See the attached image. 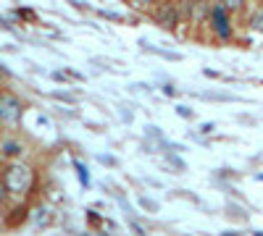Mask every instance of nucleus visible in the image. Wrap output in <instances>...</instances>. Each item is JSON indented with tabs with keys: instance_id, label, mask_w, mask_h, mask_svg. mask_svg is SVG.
Returning <instances> with one entry per match:
<instances>
[{
	"instance_id": "obj_1",
	"label": "nucleus",
	"mask_w": 263,
	"mask_h": 236,
	"mask_svg": "<svg viewBox=\"0 0 263 236\" xmlns=\"http://www.w3.org/2000/svg\"><path fill=\"white\" fill-rule=\"evenodd\" d=\"M208 32H211V39H216V42H232V39H234V21H232V13L224 8V3H218V0H213V6H211Z\"/></svg>"
},
{
	"instance_id": "obj_2",
	"label": "nucleus",
	"mask_w": 263,
	"mask_h": 236,
	"mask_svg": "<svg viewBox=\"0 0 263 236\" xmlns=\"http://www.w3.org/2000/svg\"><path fill=\"white\" fill-rule=\"evenodd\" d=\"M150 18L163 29V32H177L182 27V13L177 0H161V3L150 11Z\"/></svg>"
},
{
	"instance_id": "obj_3",
	"label": "nucleus",
	"mask_w": 263,
	"mask_h": 236,
	"mask_svg": "<svg viewBox=\"0 0 263 236\" xmlns=\"http://www.w3.org/2000/svg\"><path fill=\"white\" fill-rule=\"evenodd\" d=\"M32 179H34L32 176V168L29 165H21V163L8 165L6 174H3V184H6L8 191H13V195H24V191H29Z\"/></svg>"
},
{
	"instance_id": "obj_4",
	"label": "nucleus",
	"mask_w": 263,
	"mask_h": 236,
	"mask_svg": "<svg viewBox=\"0 0 263 236\" xmlns=\"http://www.w3.org/2000/svg\"><path fill=\"white\" fill-rule=\"evenodd\" d=\"M24 116V102L13 92H0V123L3 126H18Z\"/></svg>"
},
{
	"instance_id": "obj_5",
	"label": "nucleus",
	"mask_w": 263,
	"mask_h": 236,
	"mask_svg": "<svg viewBox=\"0 0 263 236\" xmlns=\"http://www.w3.org/2000/svg\"><path fill=\"white\" fill-rule=\"evenodd\" d=\"M0 155L8 158V160L21 158V155H24V144H21L18 139H13V137H6L3 142H0Z\"/></svg>"
},
{
	"instance_id": "obj_6",
	"label": "nucleus",
	"mask_w": 263,
	"mask_h": 236,
	"mask_svg": "<svg viewBox=\"0 0 263 236\" xmlns=\"http://www.w3.org/2000/svg\"><path fill=\"white\" fill-rule=\"evenodd\" d=\"M166 170L168 174H187V163L179 158L177 149H168L166 153Z\"/></svg>"
},
{
	"instance_id": "obj_7",
	"label": "nucleus",
	"mask_w": 263,
	"mask_h": 236,
	"mask_svg": "<svg viewBox=\"0 0 263 236\" xmlns=\"http://www.w3.org/2000/svg\"><path fill=\"white\" fill-rule=\"evenodd\" d=\"M145 137L150 139V144H153V149H156V153H161V149H168V139L161 134V128H158V126H147Z\"/></svg>"
},
{
	"instance_id": "obj_8",
	"label": "nucleus",
	"mask_w": 263,
	"mask_h": 236,
	"mask_svg": "<svg viewBox=\"0 0 263 236\" xmlns=\"http://www.w3.org/2000/svg\"><path fill=\"white\" fill-rule=\"evenodd\" d=\"M124 3L135 11V13H142V16H150V11L156 8L161 0H124Z\"/></svg>"
},
{
	"instance_id": "obj_9",
	"label": "nucleus",
	"mask_w": 263,
	"mask_h": 236,
	"mask_svg": "<svg viewBox=\"0 0 263 236\" xmlns=\"http://www.w3.org/2000/svg\"><path fill=\"white\" fill-rule=\"evenodd\" d=\"M227 218L229 221H237V223H248L250 221V216L245 212V207H239V205H227Z\"/></svg>"
},
{
	"instance_id": "obj_10",
	"label": "nucleus",
	"mask_w": 263,
	"mask_h": 236,
	"mask_svg": "<svg viewBox=\"0 0 263 236\" xmlns=\"http://www.w3.org/2000/svg\"><path fill=\"white\" fill-rule=\"evenodd\" d=\"M218 3H224V8L232 16H242L248 11V0H218Z\"/></svg>"
},
{
	"instance_id": "obj_11",
	"label": "nucleus",
	"mask_w": 263,
	"mask_h": 236,
	"mask_svg": "<svg viewBox=\"0 0 263 236\" xmlns=\"http://www.w3.org/2000/svg\"><path fill=\"white\" fill-rule=\"evenodd\" d=\"M248 24H250V29H253V32H260V34H263V6H260V8H255V11L250 13Z\"/></svg>"
},
{
	"instance_id": "obj_12",
	"label": "nucleus",
	"mask_w": 263,
	"mask_h": 236,
	"mask_svg": "<svg viewBox=\"0 0 263 236\" xmlns=\"http://www.w3.org/2000/svg\"><path fill=\"white\" fill-rule=\"evenodd\" d=\"M137 202H140V207H142L145 212H150V216H156V212L161 210V205H158L156 200H150V197H145V195H140Z\"/></svg>"
},
{
	"instance_id": "obj_13",
	"label": "nucleus",
	"mask_w": 263,
	"mask_h": 236,
	"mask_svg": "<svg viewBox=\"0 0 263 236\" xmlns=\"http://www.w3.org/2000/svg\"><path fill=\"white\" fill-rule=\"evenodd\" d=\"M203 97L205 100H216V102H234L237 100L234 95H227V92H205Z\"/></svg>"
},
{
	"instance_id": "obj_14",
	"label": "nucleus",
	"mask_w": 263,
	"mask_h": 236,
	"mask_svg": "<svg viewBox=\"0 0 263 236\" xmlns=\"http://www.w3.org/2000/svg\"><path fill=\"white\" fill-rule=\"evenodd\" d=\"M50 97L58 102H66V105H77V95H71V92H53Z\"/></svg>"
},
{
	"instance_id": "obj_15",
	"label": "nucleus",
	"mask_w": 263,
	"mask_h": 236,
	"mask_svg": "<svg viewBox=\"0 0 263 236\" xmlns=\"http://www.w3.org/2000/svg\"><path fill=\"white\" fill-rule=\"evenodd\" d=\"M13 212H16V216H13V218H8V226H18L21 221L27 218V212H29V210H27V207H16Z\"/></svg>"
},
{
	"instance_id": "obj_16",
	"label": "nucleus",
	"mask_w": 263,
	"mask_h": 236,
	"mask_svg": "<svg viewBox=\"0 0 263 236\" xmlns=\"http://www.w3.org/2000/svg\"><path fill=\"white\" fill-rule=\"evenodd\" d=\"M168 197H171V200H174V197H179V200H187V202H192V205H197V202H200V200H197L195 195H187L184 189H179V191H171Z\"/></svg>"
},
{
	"instance_id": "obj_17",
	"label": "nucleus",
	"mask_w": 263,
	"mask_h": 236,
	"mask_svg": "<svg viewBox=\"0 0 263 236\" xmlns=\"http://www.w3.org/2000/svg\"><path fill=\"white\" fill-rule=\"evenodd\" d=\"M98 160H100L103 165H108V168H119V160L111 158V155H98Z\"/></svg>"
},
{
	"instance_id": "obj_18",
	"label": "nucleus",
	"mask_w": 263,
	"mask_h": 236,
	"mask_svg": "<svg viewBox=\"0 0 263 236\" xmlns=\"http://www.w3.org/2000/svg\"><path fill=\"white\" fill-rule=\"evenodd\" d=\"M216 176H218V179H239V174H234V170H229V168L216 170Z\"/></svg>"
},
{
	"instance_id": "obj_19",
	"label": "nucleus",
	"mask_w": 263,
	"mask_h": 236,
	"mask_svg": "<svg viewBox=\"0 0 263 236\" xmlns=\"http://www.w3.org/2000/svg\"><path fill=\"white\" fill-rule=\"evenodd\" d=\"M100 16H103V18H108V21H116V24H121V21H124V16L111 13V11H100Z\"/></svg>"
},
{
	"instance_id": "obj_20",
	"label": "nucleus",
	"mask_w": 263,
	"mask_h": 236,
	"mask_svg": "<svg viewBox=\"0 0 263 236\" xmlns=\"http://www.w3.org/2000/svg\"><path fill=\"white\" fill-rule=\"evenodd\" d=\"M177 113H179L182 118H195V111H190L187 105H179V108H177Z\"/></svg>"
},
{
	"instance_id": "obj_21",
	"label": "nucleus",
	"mask_w": 263,
	"mask_h": 236,
	"mask_svg": "<svg viewBox=\"0 0 263 236\" xmlns=\"http://www.w3.org/2000/svg\"><path fill=\"white\" fill-rule=\"evenodd\" d=\"M77 170H79V179H82V184L87 186V184H90V179H87V170H84V165H82V163H77Z\"/></svg>"
},
{
	"instance_id": "obj_22",
	"label": "nucleus",
	"mask_w": 263,
	"mask_h": 236,
	"mask_svg": "<svg viewBox=\"0 0 263 236\" xmlns=\"http://www.w3.org/2000/svg\"><path fill=\"white\" fill-rule=\"evenodd\" d=\"M197 132H200V134H213V132H216V123H203Z\"/></svg>"
},
{
	"instance_id": "obj_23",
	"label": "nucleus",
	"mask_w": 263,
	"mask_h": 236,
	"mask_svg": "<svg viewBox=\"0 0 263 236\" xmlns=\"http://www.w3.org/2000/svg\"><path fill=\"white\" fill-rule=\"evenodd\" d=\"M129 228L135 231V233H145V228H142L140 223H135V221H132V218H129Z\"/></svg>"
},
{
	"instance_id": "obj_24",
	"label": "nucleus",
	"mask_w": 263,
	"mask_h": 236,
	"mask_svg": "<svg viewBox=\"0 0 263 236\" xmlns=\"http://www.w3.org/2000/svg\"><path fill=\"white\" fill-rule=\"evenodd\" d=\"M163 92H166L168 97H171V95H179V90L174 87V84H166V87H163Z\"/></svg>"
},
{
	"instance_id": "obj_25",
	"label": "nucleus",
	"mask_w": 263,
	"mask_h": 236,
	"mask_svg": "<svg viewBox=\"0 0 263 236\" xmlns=\"http://www.w3.org/2000/svg\"><path fill=\"white\" fill-rule=\"evenodd\" d=\"M132 90H135V92H150V87H147V84H135Z\"/></svg>"
},
{
	"instance_id": "obj_26",
	"label": "nucleus",
	"mask_w": 263,
	"mask_h": 236,
	"mask_svg": "<svg viewBox=\"0 0 263 236\" xmlns=\"http://www.w3.org/2000/svg\"><path fill=\"white\" fill-rule=\"evenodd\" d=\"M203 74H205V76H208V79H218V74H216V71H211V69H205V71H203Z\"/></svg>"
}]
</instances>
